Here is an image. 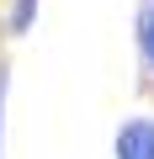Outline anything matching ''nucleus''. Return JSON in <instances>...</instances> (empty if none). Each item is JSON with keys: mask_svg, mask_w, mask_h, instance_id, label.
I'll list each match as a JSON object with an SVG mask.
<instances>
[{"mask_svg": "<svg viewBox=\"0 0 154 159\" xmlns=\"http://www.w3.org/2000/svg\"><path fill=\"white\" fill-rule=\"evenodd\" d=\"M117 159H154V122L138 117L117 133Z\"/></svg>", "mask_w": 154, "mask_h": 159, "instance_id": "nucleus-1", "label": "nucleus"}, {"mask_svg": "<svg viewBox=\"0 0 154 159\" xmlns=\"http://www.w3.org/2000/svg\"><path fill=\"white\" fill-rule=\"evenodd\" d=\"M32 6H37V0H16V16H11V27H16V32H27V21H32Z\"/></svg>", "mask_w": 154, "mask_h": 159, "instance_id": "nucleus-3", "label": "nucleus"}, {"mask_svg": "<svg viewBox=\"0 0 154 159\" xmlns=\"http://www.w3.org/2000/svg\"><path fill=\"white\" fill-rule=\"evenodd\" d=\"M138 48H143V58H149V69H154V0L138 6Z\"/></svg>", "mask_w": 154, "mask_h": 159, "instance_id": "nucleus-2", "label": "nucleus"}]
</instances>
